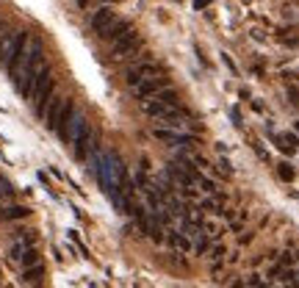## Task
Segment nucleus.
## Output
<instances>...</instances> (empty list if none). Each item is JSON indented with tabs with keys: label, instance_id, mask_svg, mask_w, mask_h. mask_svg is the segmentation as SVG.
I'll return each mask as SVG.
<instances>
[{
	"label": "nucleus",
	"instance_id": "obj_2",
	"mask_svg": "<svg viewBox=\"0 0 299 288\" xmlns=\"http://www.w3.org/2000/svg\"><path fill=\"white\" fill-rule=\"evenodd\" d=\"M22 42H25L22 30H6L3 39H0V64L12 66L14 58H17V53H20V48H22Z\"/></svg>",
	"mask_w": 299,
	"mask_h": 288
},
{
	"label": "nucleus",
	"instance_id": "obj_11",
	"mask_svg": "<svg viewBox=\"0 0 299 288\" xmlns=\"http://www.w3.org/2000/svg\"><path fill=\"white\" fill-rule=\"evenodd\" d=\"M156 100L158 102H164V106H180V97H178V92H174V89H164V92H158V94H156Z\"/></svg>",
	"mask_w": 299,
	"mask_h": 288
},
{
	"label": "nucleus",
	"instance_id": "obj_3",
	"mask_svg": "<svg viewBox=\"0 0 299 288\" xmlns=\"http://www.w3.org/2000/svg\"><path fill=\"white\" fill-rule=\"evenodd\" d=\"M156 75H161V66L158 64H152V61H144V64H136V66H130L128 70V84L136 89L142 80H147V78H156Z\"/></svg>",
	"mask_w": 299,
	"mask_h": 288
},
{
	"label": "nucleus",
	"instance_id": "obj_1",
	"mask_svg": "<svg viewBox=\"0 0 299 288\" xmlns=\"http://www.w3.org/2000/svg\"><path fill=\"white\" fill-rule=\"evenodd\" d=\"M30 100H34L36 114L44 116V111H48V102L53 100V75H50L48 66H44V70L34 78V84H30Z\"/></svg>",
	"mask_w": 299,
	"mask_h": 288
},
{
	"label": "nucleus",
	"instance_id": "obj_12",
	"mask_svg": "<svg viewBox=\"0 0 299 288\" xmlns=\"http://www.w3.org/2000/svg\"><path fill=\"white\" fill-rule=\"evenodd\" d=\"M42 274H44V266H42V264H36V266H28V269H25V280H28V282H36V280H42Z\"/></svg>",
	"mask_w": 299,
	"mask_h": 288
},
{
	"label": "nucleus",
	"instance_id": "obj_8",
	"mask_svg": "<svg viewBox=\"0 0 299 288\" xmlns=\"http://www.w3.org/2000/svg\"><path fill=\"white\" fill-rule=\"evenodd\" d=\"M64 108H66V100H58V97L50 100L48 111H44V122H48L50 130H58V122H61V116H64Z\"/></svg>",
	"mask_w": 299,
	"mask_h": 288
},
{
	"label": "nucleus",
	"instance_id": "obj_7",
	"mask_svg": "<svg viewBox=\"0 0 299 288\" xmlns=\"http://www.w3.org/2000/svg\"><path fill=\"white\" fill-rule=\"evenodd\" d=\"M166 86H169V78H164V75L147 78V80H142V84L136 86V97H142V100H150V97H156L158 92H164Z\"/></svg>",
	"mask_w": 299,
	"mask_h": 288
},
{
	"label": "nucleus",
	"instance_id": "obj_9",
	"mask_svg": "<svg viewBox=\"0 0 299 288\" xmlns=\"http://www.w3.org/2000/svg\"><path fill=\"white\" fill-rule=\"evenodd\" d=\"M166 241H169V246H174L178 252H188V250H192L188 236L180 233V230H166Z\"/></svg>",
	"mask_w": 299,
	"mask_h": 288
},
{
	"label": "nucleus",
	"instance_id": "obj_10",
	"mask_svg": "<svg viewBox=\"0 0 299 288\" xmlns=\"http://www.w3.org/2000/svg\"><path fill=\"white\" fill-rule=\"evenodd\" d=\"M0 216H3V219H25L28 208H22V205H6V208L0 210Z\"/></svg>",
	"mask_w": 299,
	"mask_h": 288
},
{
	"label": "nucleus",
	"instance_id": "obj_4",
	"mask_svg": "<svg viewBox=\"0 0 299 288\" xmlns=\"http://www.w3.org/2000/svg\"><path fill=\"white\" fill-rule=\"evenodd\" d=\"M138 48H142V39H138V34L130 28L125 36H120V39L114 42V56L116 58H125V56H133Z\"/></svg>",
	"mask_w": 299,
	"mask_h": 288
},
{
	"label": "nucleus",
	"instance_id": "obj_5",
	"mask_svg": "<svg viewBox=\"0 0 299 288\" xmlns=\"http://www.w3.org/2000/svg\"><path fill=\"white\" fill-rule=\"evenodd\" d=\"M152 136L158 138V142H164V144H169V147H192V138L186 136V133H178L174 128H156L152 130Z\"/></svg>",
	"mask_w": 299,
	"mask_h": 288
},
{
	"label": "nucleus",
	"instance_id": "obj_6",
	"mask_svg": "<svg viewBox=\"0 0 299 288\" xmlns=\"http://www.w3.org/2000/svg\"><path fill=\"white\" fill-rule=\"evenodd\" d=\"M120 22V20H116V14L111 12V8L108 6H102L100 12H94L92 14V28H94V34H100V36H106L108 30L114 28V25Z\"/></svg>",
	"mask_w": 299,
	"mask_h": 288
},
{
	"label": "nucleus",
	"instance_id": "obj_13",
	"mask_svg": "<svg viewBox=\"0 0 299 288\" xmlns=\"http://www.w3.org/2000/svg\"><path fill=\"white\" fill-rule=\"evenodd\" d=\"M277 172H280L282 180H294V169L288 166V164H280V169H277Z\"/></svg>",
	"mask_w": 299,
	"mask_h": 288
}]
</instances>
